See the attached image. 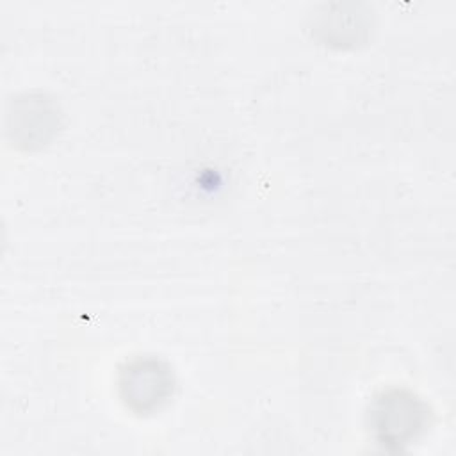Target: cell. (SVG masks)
Masks as SVG:
<instances>
[{
  "label": "cell",
  "instance_id": "cell-2",
  "mask_svg": "<svg viewBox=\"0 0 456 456\" xmlns=\"http://www.w3.org/2000/svg\"><path fill=\"white\" fill-rule=\"evenodd\" d=\"M376 413H378L376 428L381 431L383 440H392L394 444H399L404 440V436L413 433L411 428L415 426L417 411L411 401H404L399 397L385 399Z\"/></svg>",
  "mask_w": 456,
  "mask_h": 456
},
{
  "label": "cell",
  "instance_id": "cell-1",
  "mask_svg": "<svg viewBox=\"0 0 456 456\" xmlns=\"http://www.w3.org/2000/svg\"><path fill=\"white\" fill-rule=\"evenodd\" d=\"M171 379L166 369H160L157 362H139L130 365L123 372L121 387L125 390L126 403L137 410L155 408L171 392Z\"/></svg>",
  "mask_w": 456,
  "mask_h": 456
}]
</instances>
